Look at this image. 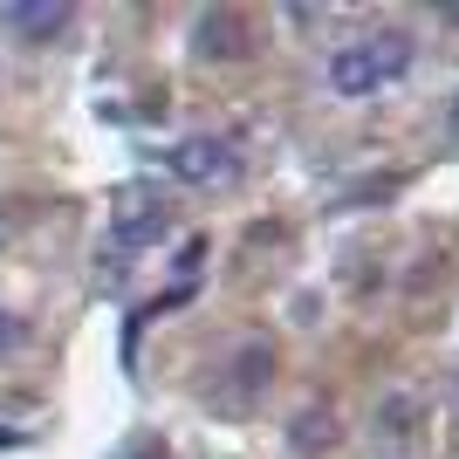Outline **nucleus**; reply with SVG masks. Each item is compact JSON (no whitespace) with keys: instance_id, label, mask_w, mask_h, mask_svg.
<instances>
[{"instance_id":"obj_1","label":"nucleus","mask_w":459,"mask_h":459,"mask_svg":"<svg viewBox=\"0 0 459 459\" xmlns=\"http://www.w3.org/2000/svg\"><path fill=\"white\" fill-rule=\"evenodd\" d=\"M404 69H411V35H404V28H384V35H370V41L336 48L323 82L343 96V103H357V96H377L384 82H398Z\"/></svg>"},{"instance_id":"obj_2","label":"nucleus","mask_w":459,"mask_h":459,"mask_svg":"<svg viewBox=\"0 0 459 459\" xmlns=\"http://www.w3.org/2000/svg\"><path fill=\"white\" fill-rule=\"evenodd\" d=\"M165 172H172L178 186L220 192V186H240V178H247V158H240V144H233V137L192 131V137H178L172 152H165Z\"/></svg>"},{"instance_id":"obj_3","label":"nucleus","mask_w":459,"mask_h":459,"mask_svg":"<svg viewBox=\"0 0 459 459\" xmlns=\"http://www.w3.org/2000/svg\"><path fill=\"white\" fill-rule=\"evenodd\" d=\"M274 370H281L274 343H268V336H247V343H240L227 364H220V404H227L233 419H247L254 404L274 391Z\"/></svg>"},{"instance_id":"obj_4","label":"nucleus","mask_w":459,"mask_h":459,"mask_svg":"<svg viewBox=\"0 0 459 459\" xmlns=\"http://www.w3.org/2000/svg\"><path fill=\"white\" fill-rule=\"evenodd\" d=\"M165 220H172V199L131 186L117 199V220H110V240H103V247H117V261H131V254H144L152 240H165Z\"/></svg>"},{"instance_id":"obj_5","label":"nucleus","mask_w":459,"mask_h":459,"mask_svg":"<svg viewBox=\"0 0 459 459\" xmlns=\"http://www.w3.org/2000/svg\"><path fill=\"white\" fill-rule=\"evenodd\" d=\"M192 56L199 62H247L254 56V28L240 7H206L192 28Z\"/></svg>"},{"instance_id":"obj_6","label":"nucleus","mask_w":459,"mask_h":459,"mask_svg":"<svg viewBox=\"0 0 459 459\" xmlns=\"http://www.w3.org/2000/svg\"><path fill=\"white\" fill-rule=\"evenodd\" d=\"M69 21H76L69 0H7V7H0V28L14 41H56Z\"/></svg>"},{"instance_id":"obj_7","label":"nucleus","mask_w":459,"mask_h":459,"mask_svg":"<svg viewBox=\"0 0 459 459\" xmlns=\"http://www.w3.org/2000/svg\"><path fill=\"white\" fill-rule=\"evenodd\" d=\"M288 439H295V453H329V446L343 439V419H336V404L308 398L295 419H288Z\"/></svg>"},{"instance_id":"obj_8","label":"nucleus","mask_w":459,"mask_h":459,"mask_svg":"<svg viewBox=\"0 0 459 459\" xmlns=\"http://www.w3.org/2000/svg\"><path fill=\"white\" fill-rule=\"evenodd\" d=\"M377 432L384 439H411V432H419V404L411 398H384L377 404Z\"/></svg>"},{"instance_id":"obj_9","label":"nucleus","mask_w":459,"mask_h":459,"mask_svg":"<svg viewBox=\"0 0 459 459\" xmlns=\"http://www.w3.org/2000/svg\"><path fill=\"white\" fill-rule=\"evenodd\" d=\"M28 343V323H21V316H7V308H0V350H21Z\"/></svg>"},{"instance_id":"obj_10","label":"nucleus","mask_w":459,"mask_h":459,"mask_svg":"<svg viewBox=\"0 0 459 459\" xmlns=\"http://www.w3.org/2000/svg\"><path fill=\"white\" fill-rule=\"evenodd\" d=\"M439 21H453V28H459V7H453V0H446V7H439Z\"/></svg>"}]
</instances>
